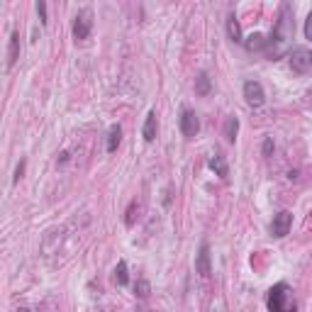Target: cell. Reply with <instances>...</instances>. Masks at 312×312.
<instances>
[{
  "label": "cell",
  "instance_id": "6da1fadb",
  "mask_svg": "<svg viewBox=\"0 0 312 312\" xmlns=\"http://www.w3.org/2000/svg\"><path fill=\"white\" fill-rule=\"evenodd\" d=\"M266 305L269 312H295V300H293V293L288 288V283H278L269 290V298H266Z\"/></svg>",
  "mask_w": 312,
  "mask_h": 312
},
{
  "label": "cell",
  "instance_id": "7a4b0ae2",
  "mask_svg": "<svg viewBox=\"0 0 312 312\" xmlns=\"http://www.w3.org/2000/svg\"><path fill=\"white\" fill-rule=\"evenodd\" d=\"M290 69L295 74H308L312 69V51L305 46H295L290 51Z\"/></svg>",
  "mask_w": 312,
  "mask_h": 312
},
{
  "label": "cell",
  "instance_id": "3957f363",
  "mask_svg": "<svg viewBox=\"0 0 312 312\" xmlns=\"http://www.w3.org/2000/svg\"><path fill=\"white\" fill-rule=\"evenodd\" d=\"M244 100L249 108H261L266 103V93H264V85L259 80H246L244 83Z\"/></svg>",
  "mask_w": 312,
  "mask_h": 312
},
{
  "label": "cell",
  "instance_id": "277c9868",
  "mask_svg": "<svg viewBox=\"0 0 312 312\" xmlns=\"http://www.w3.org/2000/svg\"><path fill=\"white\" fill-rule=\"evenodd\" d=\"M90 30H93V12L85 7V10L78 12L76 20H74V37L78 41H83V39L90 37Z\"/></svg>",
  "mask_w": 312,
  "mask_h": 312
},
{
  "label": "cell",
  "instance_id": "5b68a950",
  "mask_svg": "<svg viewBox=\"0 0 312 312\" xmlns=\"http://www.w3.org/2000/svg\"><path fill=\"white\" fill-rule=\"evenodd\" d=\"M290 227H293V212L280 210L278 215H273V222H271V234H273V236L283 239L285 234L290 232Z\"/></svg>",
  "mask_w": 312,
  "mask_h": 312
},
{
  "label": "cell",
  "instance_id": "8992f818",
  "mask_svg": "<svg viewBox=\"0 0 312 312\" xmlns=\"http://www.w3.org/2000/svg\"><path fill=\"white\" fill-rule=\"evenodd\" d=\"M197 129H200L197 115H195L191 108H183L181 110V132H183V137L186 139H193L195 134H197Z\"/></svg>",
  "mask_w": 312,
  "mask_h": 312
},
{
  "label": "cell",
  "instance_id": "52a82bcc",
  "mask_svg": "<svg viewBox=\"0 0 312 312\" xmlns=\"http://www.w3.org/2000/svg\"><path fill=\"white\" fill-rule=\"evenodd\" d=\"M195 271L200 273L202 278H207L212 273V259H210V246L207 244H202L197 256H195Z\"/></svg>",
  "mask_w": 312,
  "mask_h": 312
},
{
  "label": "cell",
  "instance_id": "ba28073f",
  "mask_svg": "<svg viewBox=\"0 0 312 312\" xmlns=\"http://www.w3.org/2000/svg\"><path fill=\"white\" fill-rule=\"evenodd\" d=\"M20 59V32L10 35V46H7V69H12Z\"/></svg>",
  "mask_w": 312,
  "mask_h": 312
},
{
  "label": "cell",
  "instance_id": "9c48e42d",
  "mask_svg": "<svg viewBox=\"0 0 312 312\" xmlns=\"http://www.w3.org/2000/svg\"><path fill=\"white\" fill-rule=\"evenodd\" d=\"M210 168H212L220 178H225V181L230 178V166H227V158H225L222 154H215L212 158H210Z\"/></svg>",
  "mask_w": 312,
  "mask_h": 312
},
{
  "label": "cell",
  "instance_id": "30bf717a",
  "mask_svg": "<svg viewBox=\"0 0 312 312\" xmlns=\"http://www.w3.org/2000/svg\"><path fill=\"white\" fill-rule=\"evenodd\" d=\"M142 137H144V142H154L156 139V113L152 110L147 119H144V127H142Z\"/></svg>",
  "mask_w": 312,
  "mask_h": 312
},
{
  "label": "cell",
  "instance_id": "8fae6325",
  "mask_svg": "<svg viewBox=\"0 0 312 312\" xmlns=\"http://www.w3.org/2000/svg\"><path fill=\"white\" fill-rule=\"evenodd\" d=\"M244 46L249 51H264V49H269V39L264 35H251V37L244 39Z\"/></svg>",
  "mask_w": 312,
  "mask_h": 312
},
{
  "label": "cell",
  "instance_id": "7c38bea8",
  "mask_svg": "<svg viewBox=\"0 0 312 312\" xmlns=\"http://www.w3.org/2000/svg\"><path fill=\"white\" fill-rule=\"evenodd\" d=\"M119 142H122V129L115 124V127H110V134H108V152H110V154L117 152Z\"/></svg>",
  "mask_w": 312,
  "mask_h": 312
},
{
  "label": "cell",
  "instance_id": "4fadbf2b",
  "mask_svg": "<svg viewBox=\"0 0 312 312\" xmlns=\"http://www.w3.org/2000/svg\"><path fill=\"white\" fill-rule=\"evenodd\" d=\"M227 35H230L232 41H244V39H241V30H239V22H236L234 15L227 17Z\"/></svg>",
  "mask_w": 312,
  "mask_h": 312
},
{
  "label": "cell",
  "instance_id": "5bb4252c",
  "mask_svg": "<svg viewBox=\"0 0 312 312\" xmlns=\"http://www.w3.org/2000/svg\"><path fill=\"white\" fill-rule=\"evenodd\" d=\"M195 93H197V95H207V93H210V78H207L205 71L197 74V78H195Z\"/></svg>",
  "mask_w": 312,
  "mask_h": 312
},
{
  "label": "cell",
  "instance_id": "9a60e30c",
  "mask_svg": "<svg viewBox=\"0 0 312 312\" xmlns=\"http://www.w3.org/2000/svg\"><path fill=\"white\" fill-rule=\"evenodd\" d=\"M236 132H239V119H236V117H230L227 124H225V137H227V142H234V139H236Z\"/></svg>",
  "mask_w": 312,
  "mask_h": 312
},
{
  "label": "cell",
  "instance_id": "2e32d148",
  "mask_svg": "<svg viewBox=\"0 0 312 312\" xmlns=\"http://www.w3.org/2000/svg\"><path fill=\"white\" fill-rule=\"evenodd\" d=\"M115 283L117 285H127L129 283V275H127V264L124 261H119L115 269Z\"/></svg>",
  "mask_w": 312,
  "mask_h": 312
},
{
  "label": "cell",
  "instance_id": "e0dca14e",
  "mask_svg": "<svg viewBox=\"0 0 312 312\" xmlns=\"http://www.w3.org/2000/svg\"><path fill=\"white\" fill-rule=\"evenodd\" d=\"M149 290H152V285H149V280H144V278H139V280H137V285H134V293H137L139 298H147V295H149Z\"/></svg>",
  "mask_w": 312,
  "mask_h": 312
},
{
  "label": "cell",
  "instance_id": "ac0fdd59",
  "mask_svg": "<svg viewBox=\"0 0 312 312\" xmlns=\"http://www.w3.org/2000/svg\"><path fill=\"white\" fill-rule=\"evenodd\" d=\"M37 15L41 20V25H46V2H37Z\"/></svg>",
  "mask_w": 312,
  "mask_h": 312
},
{
  "label": "cell",
  "instance_id": "d6986e66",
  "mask_svg": "<svg viewBox=\"0 0 312 312\" xmlns=\"http://www.w3.org/2000/svg\"><path fill=\"white\" fill-rule=\"evenodd\" d=\"M22 173H25V161H20V163H17V168H15V178H12V181H15V183H20Z\"/></svg>",
  "mask_w": 312,
  "mask_h": 312
},
{
  "label": "cell",
  "instance_id": "ffe728a7",
  "mask_svg": "<svg viewBox=\"0 0 312 312\" xmlns=\"http://www.w3.org/2000/svg\"><path fill=\"white\" fill-rule=\"evenodd\" d=\"M305 37L312 41V12L308 15V20H305Z\"/></svg>",
  "mask_w": 312,
  "mask_h": 312
},
{
  "label": "cell",
  "instance_id": "44dd1931",
  "mask_svg": "<svg viewBox=\"0 0 312 312\" xmlns=\"http://www.w3.org/2000/svg\"><path fill=\"white\" fill-rule=\"evenodd\" d=\"M273 152V139L271 137H269V139H266V142H264V156H269Z\"/></svg>",
  "mask_w": 312,
  "mask_h": 312
},
{
  "label": "cell",
  "instance_id": "7402d4cb",
  "mask_svg": "<svg viewBox=\"0 0 312 312\" xmlns=\"http://www.w3.org/2000/svg\"><path fill=\"white\" fill-rule=\"evenodd\" d=\"M17 312H32V310H27V308H20V310H17Z\"/></svg>",
  "mask_w": 312,
  "mask_h": 312
}]
</instances>
